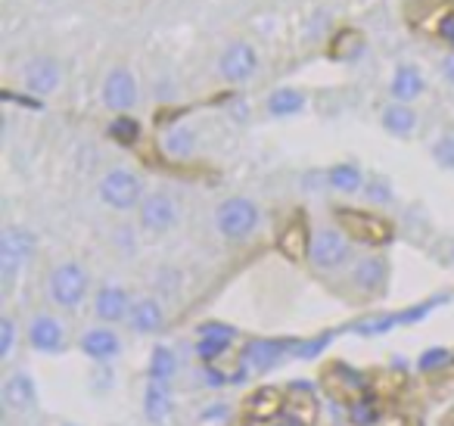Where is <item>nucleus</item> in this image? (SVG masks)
I'll return each instance as SVG.
<instances>
[{
	"mask_svg": "<svg viewBox=\"0 0 454 426\" xmlns=\"http://www.w3.org/2000/svg\"><path fill=\"white\" fill-rule=\"evenodd\" d=\"M196 336H224V339H237V327L224 324V320H208V324L196 327Z\"/></svg>",
	"mask_w": 454,
	"mask_h": 426,
	"instance_id": "nucleus-37",
	"label": "nucleus"
},
{
	"mask_svg": "<svg viewBox=\"0 0 454 426\" xmlns=\"http://www.w3.org/2000/svg\"><path fill=\"white\" fill-rule=\"evenodd\" d=\"M175 411V398H171L168 386H159V383H146L144 389V417L150 420L153 426H162L165 420Z\"/></svg>",
	"mask_w": 454,
	"mask_h": 426,
	"instance_id": "nucleus-21",
	"label": "nucleus"
},
{
	"mask_svg": "<svg viewBox=\"0 0 454 426\" xmlns=\"http://www.w3.org/2000/svg\"><path fill=\"white\" fill-rule=\"evenodd\" d=\"M231 343L234 339H224V336H196V345H193V351H196V358H200L202 364H215L218 358H224L227 351H231Z\"/></svg>",
	"mask_w": 454,
	"mask_h": 426,
	"instance_id": "nucleus-29",
	"label": "nucleus"
},
{
	"mask_svg": "<svg viewBox=\"0 0 454 426\" xmlns=\"http://www.w3.org/2000/svg\"><path fill=\"white\" fill-rule=\"evenodd\" d=\"M63 426H82V423H63Z\"/></svg>",
	"mask_w": 454,
	"mask_h": 426,
	"instance_id": "nucleus-43",
	"label": "nucleus"
},
{
	"mask_svg": "<svg viewBox=\"0 0 454 426\" xmlns=\"http://www.w3.org/2000/svg\"><path fill=\"white\" fill-rule=\"evenodd\" d=\"M380 125L392 138H411L417 131V113L408 103H389L383 109V115H380Z\"/></svg>",
	"mask_w": 454,
	"mask_h": 426,
	"instance_id": "nucleus-23",
	"label": "nucleus"
},
{
	"mask_svg": "<svg viewBox=\"0 0 454 426\" xmlns=\"http://www.w3.org/2000/svg\"><path fill=\"white\" fill-rule=\"evenodd\" d=\"M243 411H247L249 420H255V423H265L268 426V420L280 417V414L286 411V395H284V389H274V386L255 389V392L247 398V405H243Z\"/></svg>",
	"mask_w": 454,
	"mask_h": 426,
	"instance_id": "nucleus-18",
	"label": "nucleus"
},
{
	"mask_svg": "<svg viewBox=\"0 0 454 426\" xmlns=\"http://www.w3.org/2000/svg\"><path fill=\"white\" fill-rule=\"evenodd\" d=\"M28 345L41 355H57L66 349V327L57 314H35L28 320Z\"/></svg>",
	"mask_w": 454,
	"mask_h": 426,
	"instance_id": "nucleus-13",
	"label": "nucleus"
},
{
	"mask_svg": "<svg viewBox=\"0 0 454 426\" xmlns=\"http://www.w3.org/2000/svg\"><path fill=\"white\" fill-rule=\"evenodd\" d=\"M109 138L121 146H131L134 140L140 138V122L131 119V115H115V119L109 122Z\"/></svg>",
	"mask_w": 454,
	"mask_h": 426,
	"instance_id": "nucleus-33",
	"label": "nucleus"
},
{
	"mask_svg": "<svg viewBox=\"0 0 454 426\" xmlns=\"http://www.w3.org/2000/svg\"><path fill=\"white\" fill-rule=\"evenodd\" d=\"M361 193H364V200L373 202V206H389L392 196H395V193H392V184L386 181V178H371Z\"/></svg>",
	"mask_w": 454,
	"mask_h": 426,
	"instance_id": "nucleus-34",
	"label": "nucleus"
},
{
	"mask_svg": "<svg viewBox=\"0 0 454 426\" xmlns=\"http://www.w3.org/2000/svg\"><path fill=\"white\" fill-rule=\"evenodd\" d=\"M100 200L106 202L113 212H131V209H140L144 202V181L134 175L131 169H109L106 175L100 178V187H97Z\"/></svg>",
	"mask_w": 454,
	"mask_h": 426,
	"instance_id": "nucleus-4",
	"label": "nucleus"
},
{
	"mask_svg": "<svg viewBox=\"0 0 454 426\" xmlns=\"http://www.w3.org/2000/svg\"><path fill=\"white\" fill-rule=\"evenodd\" d=\"M321 389L330 398H361L367 392V376L361 370L348 367L342 361H333L321 370Z\"/></svg>",
	"mask_w": 454,
	"mask_h": 426,
	"instance_id": "nucleus-9",
	"label": "nucleus"
},
{
	"mask_svg": "<svg viewBox=\"0 0 454 426\" xmlns=\"http://www.w3.org/2000/svg\"><path fill=\"white\" fill-rule=\"evenodd\" d=\"M445 302H448V296H435V299H427V302H417V305H411V308H402V312H395L398 314V327L423 324V320H427L439 305H445Z\"/></svg>",
	"mask_w": 454,
	"mask_h": 426,
	"instance_id": "nucleus-31",
	"label": "nucleus"
},
{
	"mask_svg": "<svg viewBox=\"0 0 454 426\" xmlns=\"http://www.w3.org/2000/svg\"><path fill=\"white\" fill-rule=\"evenodd\" d=\"M423 91H427V78H423V72L417 69V66H411V63L395 66V72H392V82H389L392 100H395V103H411V100H417Z\"/></svg>",
	"mask_w": 454,
	"mask_h": 426,
	"instance_id": "nucleus-20",
	"label": "nucleus"
},
{
	"mask_svg": "<svg viewBox=\"0 0 454 426\" xmlns=\"http://www.w3.org/2000/svg\"><path fill=\"white\" fill-rule=\"evenodd\" d=\"M429 156H433V162L439 169L454 171V134H442L433 144V150H429Z\"/></svg>",
	"mask_w": 454,
	"mask_h": 426,
	"instance_id": "nucleus-35",
	"label": "nucleus"
},
{
	"mask_svg": "<svg viewBox=\"0 0 454 426\" xmlns=\"http://www.w3.org/2000/svg\"><path fill=\"white\" fill-rule=\"evenodd\" d=\"M137 215H140V227H144V231L165 233V231H171V227L177 225V218H181V209H177L175 196L156 190V193H146L144 196Z\"/></svg>",
	"mask_w": 454,
	"mask_h": 426,
	"instance_id": "nucleus-10",
	"label": "nucleus"
},
{
	"mask_svg": "<svg viewBox=\"0 0 454 426\" xmlns=\"http://www.w3.org/2000/svg\"><path fill=\"white\" fill-rule=\"evenodd\" d=\"M227 417H231V407H227L224 401H218V405L202 407V414H200L202 423H227Z\"/></svg>",
	"mask_w": 454,
	"mask_h": 426,
	"instance_id": "nucleus-40",
	"label": "nucleus"
},
{
	"mask_svg": "<svg viewBox=\"0 0 454 426\" xmlns=\"http://www.w3.org/2000/svg\"><path fill=\"white\" fill-rule=\"evenodd\" d=\"M336 339V330H324L317 333V336L311 339H302V343L293 345V355L299 358V361H315V358H321L324 351H327V345Z\"/></svg>",
	"mask_w": 454,
	"mask_h": 426,
	"instance_id": "nucleus-30",
	"label": "nucleus"
},
{
	"mask_svg": "<svg viewBox=\"0 0 454 426\" xmlns=\"http://www.w3.org/2000/svg\"><path fill=\"white\" fill-rule=\"evenodd\" d=\"M336 218L342 221V233L348 240H358L367 246H386L392 240V225L373 212H358V209H336Z\"/></svg>",
	"mask_w": 454,
	"mask_h": 426,
	"instance_id": "nucleus-6",
	"label": "nucleus"
},
{
	"mask_svg": "<svg viewBox=\"0 0 454 426\" xmlns=\"http://www.w3.org/2000/svg\"><path fill=\"white\" fill-rule=\"evenodd\" d=\"M293 351V345L286 343V339H249L247 345L240 349V374H268V370H274L280 361H284L286 355Z\"/></svg>",
	"mask_w": 454,
	"mask_h": 426,
	"instance_id": "nucleus-7",
	"label": "nucleus"
},
{
	"mask_svg": "<svg viewBox=\"0 0 454 426\" xmlns=\"http://www.w3.org/2000/svg\"><path fill=\"white\" fill-rule=\"evenodd\" d=\"M218 72L224 75V82L243 84L259 72V53L249 41H234L227 44L218 57Z\"/></svg>",
	"mask_w": 454,
	"mask_h": 426,
	"instance_id": "nucleus-8",
	"label": "nucleus"
},
{
	"mask_svg": "<svg viewBox=\"0 0 454 426\" xmlns=\"http://www.w3.org/2000/svg\"><path fill=\"white\" fill-rule=\"evenodd\" d=\"M128 327H131L137 336H156L165 327V308L156 296H144L131 305V314H128Z\"/></svg>",
	"mask_w": 454,
	"mask_h": 426,
	"instance_id": "nucleus-19",
	"label": "nucleus"
},
{
	"mask_svg": "<svg viewBox=\"0 0 454 426\" xmlns=\"http://www.w3.org/2000/svg\"><path fill=\"white\" fill-rule=\"evenodd\" d=\"M0 401L13 414H26L38 405V383L28 370H13L0 386Z\"/></svg>",
	"mask_w": 454,
	"mask_h": 426,
	"instance_id": "nucleus-14",
	"label": "nucleus"
},
{
	"mask_svg": "<svg viewBox=\"0 0 454 426\" xmlns=\"http://www.w3.org/2000/svg\"><path fill=\"white\" fill-rule=\"evenodd\" d=\"M442 75H445L448 84H454V53H448V57L442 59Z\"/></svg>",
	"mask_w": 454,
	"mask_h": 426,
	"instance_id": "nucleus-41",
	"label": "nucleus"
},
{
	"mask_svg": "<svg viewBox=\"0 0 454 426\" xmlns=\"http://www.w3.org/2000/svg\"><path fill=\"white\" fill-rule=\"evenodd\" d=\"M309 246H311V237L305 231V221L296 218L286 225V231L280 233V249H284L286 258H302L309 256Z\"/></svg>",
	"mask_w": 454,
	"mask_h": 426,
	"instance_id": "nucleus-27",
	"label": "nucleus"
},
{
	"mask_svg": "<svg viewBox=\"0 0 454 426\" xmlns=\"http://www.w3.org/2000/svg\"><path fill=\"white\" fill-rule=\"evenodd\" d=\"M90 389H94L97 395L113 389V367H109V364H97V370L90 374Z\"/></svg>",
	"mask_w": 454,
	"mask_h": 426,
	"instance_id": "nucleus-38",
	"label": "nucleus"
},
{
	"mask_svg": "<svg viewBox=\"0 0 454 426\" xmlns=\"http://www.w3.org/2000/svg\"><path fill=\"white\" fill-rule=\"evenodd\" d=\"M451 262H454V249H451Z\"/></svg>",
	"mask_w": 454,
	"mask_h": 426,
	"instance_id": "nucleus-45",
	"label": "nucleus"
},
{
	"mask_svg": "<svg viewBox=\"0 0 454 426\" xmlns=\"http://www.w3.org/2000/svg\"><path fill=\"white\" fill-rule=\"evenodd\" d=\"M131 293H128L125 287H119V283H103L100 289L94 293V314L97 320H103V324H119V320H125L128 314H131Z\"/></svg>",
	"mask_w": 454,
	"mask_h": 426,
	"instance_id": "nucleus-16",
	"label": "nucleus"
},
{
	"mask_svg": "<svg viewBox=\"0 0 454 426\" xmlns=\"http://www.w3.org/2000/svg\"><path fill=\"white\" fill-rule=\"evenodd\" d=\"M175 376H177V355H175V349H168V345H162V343L153 345L150 361H146V380L159 383V386H168Z\"/></svg>",
	"mask_w": 454,
	"mask_h": 426,
	"instance_id": "nucleus-24",
	"label": "nucleus"
},
{
	"mask_svg": "<svg viewBox=\"0 0 454 426\" xmlns=\"http://www.w3.org/2000/svg\"><path fill=\"white\" fill-rule=\"evenodd\" d=\"M348 417H352L355 426H373L380 420V411H377V398L373 392H364L361 398L348 401Z\"/></svg>",
	"mask_w": 454,
	"mask_h": 426,
	"instance_id": "nucleus-32",
	"label": "nucleus"
},
{
	"mask_svg": "<svg viewBox=\"0 0 454 426\" xmlns=\"http://www.w3.org/2000/svg\"><path fill=\"white\" fill-rule=\"evenodd\" d=\"M268 426H284V423H268Z\"/></svg>",
	"mask_w": 454,
	"mask_h": 426,
	"instance_id": "nucleus-44",
	"label": "nucleus"
},
{
	"mask_svg": "<svg viewBox=\"0 0 454 426\" xmlns=\"http://www.w3.org/2000/svg\"><path fill=\"white\" fill-rule=\"evenodd\" d=\"M16 351V320L10 314L0 318V361H10Z\"/></svg>",
	"mask_w": 454,
	"mask_h": 426,
	"instance_id": "nucleus-36",
	"label": "nucleus"
},
{
	"mask_svg": "<svg viewBox=\"0 0 454 426\" xmlns=\"http://www.w3.org/2000/svg\"><path fill=\"white\" fill-rule=\"evenodd\" d=\"M90 293V277L84 271L82 262H63L51 271V280H47V296L57 308L63 312H75L84 305Z\"/></svg>",
	"mask_w": 454,
	"mask_h": 426,
	"instance_id": "nucleus-3",
	"label": "nucleus"
},
{
	"mask_svg": "<svg viewBox=\"0 0 454 426\" xmlns=\"http://www.w3.org/2000/svg\"><path fill=\"white\" fill-rule=\"evenodd\" d=\"M78 349H82V355H88L94 364H109L121 355V336L106 324L90 327V330H84L82 339H78Z\"/></svg>",
	"mask_w": 454,
	"mask_h": 426,
	"instance_id": "nucleus-15",
	"label": "nucleus"
},
{
	"mask_svg": "<svg viewBox=\"0 0 454 426\" xmlns=\"http://www.w3.org/2000/svg\"><path fill=\"white\" fill-rule=\"evenodd\" d=\"M262 225V209L249 196H231L215 209V231L231 243L249 240Z\"/></svg>",
	"mask_w": 454,
	"mask_h": 426,
	"instance_id": "nucleus-1",
	"label": "nucleus"
},
{
	"mask_svg": "<svg viewBox=\"0 0 454 426\" xmlns=\"http://www.w3.org/2000/svg\"><path fill=\"white\" fill-rule=\"evenodd\" d=\"M442 38H445L448 44L454 47V16H448V20L442 22Z\"/></svg>",
	"mask_w": 454,
	"mask_h": 426,
	"instance_id": "nucleus-42",
	"label": "nucleus"
},
{
	"mask_svg": "<svg viewBox=\"0 0 454 426\" xmlns=\"http://www.w3.org/2000/svg\"><path fill=\"white\" fill-rule=\"evenodd\" d=\"M196 150V134L190 125H171L162 134V153L171 159H190Z\"/></svg>",
	"mask_w": 454,
	"mask_h": 426,
	"instance_id": "nucleus-25",
	"label": "nucleus"
},
{
	"mask_svg": "<svg viewBox=\"0 0 454 426\" xmlns=\"http://www.w3.org/2000/svg\"><path fill=\"white\" fill-rule=\"evenodd\" d=\"M103 103L119 115H128L137 106V82H134L131 69L115 66V69L106 72V78H103Z\"/></svg>",
	"mask_w": 454,
	"mask_h": 426,
	"instance_id": "nucleus-11",
	"label": "nucleus"
},
{
	"mask_svg": "<svg viewBox=\"0 0 454 426\" xmlns=\"http://www.w3.org/2000/svg\"><path fill=\"white\" fill-rule=\"evenodd\" d=\"M35 249H38V240L28 227H4V233H0V280H4V289H10L20 280L26 264L35 258Z\"/></svg>",
	"mask_w": 454,
	"mask_h": 426,
	"instance_id": "nucleus-2",
	"label": "nucleus"
},
{
	"mask_svg": "<svg viewBox=\"0 0 454 426\" xmlns=\"http://www.w3.org/2000/svg\"><path fill=\"white\" fill-rule=\"evenodd\" d=\"M327 184L336 190V193L352 196V193H361V190H364L367 178L358 162H336L327 169Z\"/></svg>",
	"mask_w": 454,
	"mask_h": 426,
	"instance_id": "nucleus-22",
	"label": "nucleus"
},
{
	"mask_svg": "<svg viewBox=\"0 0 454 426\" xmlns=\"http://www.w3.org/2000/svg\"><path fill=\"white\" fill-rule=\"evenodd\" d=\"M348 237L340 227H321V231L311 233V246H309V262L315 271H336L348 262Z\"/></svg>",
	"mask_w": 454,
	"mask_h": 426,
	"instance_id": "nucleus-5",
	"label": "nucleus"
},
{
	"mask_svg": "<svg viewBox=\"0 0 454 426\" xmlns=\"http://www.w3.org/2000/svg\"><path fill=\"white\" fill-rule=\"evenodd\" d=\"M389 280V262L383 256H364L355 262L352 268V287L364 296H377L386 289Z\"/></svg>",
	"mask_w": 454,
	"mask_h": 426,
	"instance_id": "nucleus-17",
	"label": "nucleus"
},
{
	"mask_svg": "<svg viewBox=\"0 0 454 426\" xmlns=\"http://www.w3.org/2000/svg\"><path fill=\"white\" fill-rule=\"evenodd\" d=\"M202 380H206V386L221 389V386H231V383H237V374H224V370H218L215 364H208V367H202Z\"/></svg>",
	"mask_w": 454,
	"mask_h": 426,
	"instance_id": "nucleus-39",
	"label": "nucleus"
},
{
	"mask_svg": "<svg viewBox=\"0 0 454 426\" xmlns=\"http://www.w3.org/2000/svg\"><path fill=\"white\" fill-rule=\"evenodd\" d=\"M22 84L35 97L57 94L59 84H63V69H59V63L53 57H32L22 66Z\"/></svg>",
	"mask_w": 454,
	"mask_h": 426,
	"instance_id": "nucleus-12",
	"label": "nucleus"
},
{
	"mask_svg": "<svg viewBox=\"0 0 454 426\" xmlns=\"http://www.w3.org/2000/svg\"><path fill=\"white\" fill-rule=\"evenodd\" d=\"M305 109V94L296 88H278L268 94V113L274 119H290V115H299Z\"/></svg>",
	"mask_w": 454,
	"mask_h": 426,
	"instance_id": "nucleus-26",
	"label": "nucleus"
},
{
	"mask_svg": "<svg viewBox=\"0 0 454 426\" xmlns=\"http://www.w3.org/2000/svg\"><path fill=\"white\" fill-rule=\"evenodd\" d=\"M454 364V351L448 349V345H429V349H423L420 355H417L414 367L420 370V374H442V370H448Z\"/></svg>",
	"mask_w": 454,
	"mask_h": 426,
	"instance_id": "nucleus-28",
	"label": "nucleus"
}]
</instances>
